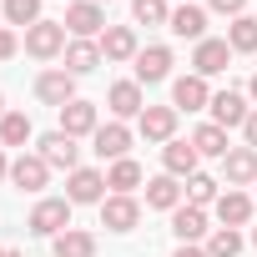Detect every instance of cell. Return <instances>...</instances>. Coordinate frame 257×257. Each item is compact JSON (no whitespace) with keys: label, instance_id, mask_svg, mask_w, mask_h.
<instances>
[{"label":"cell","instance_id":"1","mask_svg":"<svg viewBox=\"0 0 257 257\" xmlns=\"http://www.w3.org/2000/svg\"><path fill=\"white\" fill-rule=\"evenodd\" d=\"M66 202L71 207H86V202H106V177L96 172V167H76L71 177H66Z\"/></svg>","mask_w":257,"mask_h":257},{"label":"cell","instance_id":"2","mask_svg":"<svg viewBox=\"0 0 257 257\" xmlns=\"http://www.w3.org/2000/svg\"><path fill=\"white\" fill-rule=\"evenodd\" d=\"M66 227H71V202H66V197L36 202V212H31V232H36V237H61Z\"/></svg>","mask_w":257,"mask_h":257},{"label":"cell","instance_id":"3","mask_svg":"<svg viewBox=\"0 0 257 257\" xmlns=\"http://www.w3.org/2000/svg\"><path fill=\"white\" fill-rule=\"evenodd\" d=\"M36 147H41V157H46L51 167H61L66 177L81 167V147H76V137H66V132H61V126H56V132H46Z\"/></svg>","mask_w":257,"mask_h":257},{"label":"cell","instance_id":"4","mask_svg":"<svg viewBox=\"0 0 257 257\" xmlns=\"http://www.w3.org/2000/svg\"><path fill=\"white\" fill-rule=\"evenodd\" d=\"M26 51H31L36 61L61 56V51H66V26H61V21H36V26L26 31Z\"/></svg>","mask_w":257,"mask_h":257},{"label":"cell","instance_id":"5","mask_svg":"<svg viewBox=\"0 0 257 257\" xmlns=\"http://www.w3.org/2000/svg\"><path fill=\"white\" fill-rule=\"evenodd\" d=\"M11 182H16V192H41V187L51 182V162H46L41 152H21V157L11 162Z\"/></svg>","mask_w":257,"mask_h":257},{"label":"cell","instance_id":"6","mask_svg":"<svg viewBox=\"0 0 257 257\" xmlns=\"http://www.w3.org/2000/svg\"><path fill=\"white\" fill-rule=\"evenodd\" d=\"M76 41H96L101 36V26H106V16H101V6L96 0H76V6H66V21H61Z\"/></svg>","mask_w":257,"mask_h":257},{"label":"cell","instance_id":"7","mask_svg":"<svg viewBox=\"0 0 257 257\" xmlns=\"http://www.w3.org/2000/svg\"><path fill=\"white\" fill-rule=\"evenodd\" d=\"M36 96H41L46 106H56V111H61V106H71V101H76V76H71L66 66H61V71H41V76H36Z\"/></svg>","mask_w":257,"mask_h":257},{"label":"cell","instance_id":"8","mask_svg":"<svg viewBox=\"0 0 257 257\" xmlns=\"http://www.w3.org/2000/svg\"><path fill=\"white\" fill-rule=\"evenodd\" d=\"M137 222H142V202H137V197H116V192H111V197L101 202V227H106V232H132Z\"/></svg>","mask_w":257,"mask_h":257},{"label":"cell","instance_id":"9","mask_svg":"<svg viewBox=\"0 0 257 257\" xmlns=\"http://www.w3.org/2000/svg\"><path fill=\"white\" fill-rule=\"evenodd\" d=\"M91 142H96L91 152H96L101 162H121L126 152H132V132H126L121 121H106V126H96V137H91Z\"/></svg>","mask_w":257,"mask_h":257},{"label":"cell","instance_id":"10","mask_svg":"<svg viewBox=\"0 0 257 257\" xmlns=\"http://www.w3.org/2000/svg\"><path fill=\"white\" fill-rule=\"evenodd\" d=\"M106 106H111V116H116V121H126V116H142V111H147L142 81H116V86L106 91Z\"/></svg>","mask_w":257,"mask_h":257},{"label":"cell","instance_id":"11","mask_svg":"<svg viewBox=\"0 0 257 257\" xmlns=\"http://www.w3.org/2000/svg\"><path fill=\"white\" fill-rule=\"evenodd\" d=\"M137 121H142V137L147 142H162V147L177 142V106H147Z\"/></svg>","mask_w":257,"mask_h":257},{"label":"cell","instance_id":"12","mask_svg":"<svg viewBox=\"0 0 257 257\" xmlns=\"http://www.w3.org/2000/svg\"><path fill=\"white\" fill-rule=\"evenodd\" d=\"M252 106L237 96V91H217L212 96V126H222V132H232V126H247Z\"/></svg>","mask_w":257,"mask_h":257},{"label":"cell","instance_id":"13","mask_svg":"<svg viewBox=\"0 0 257 257\" xmlns=\"http://www.w3.org/2000/svg\"><path fill=\"white\" fill-rule=\"evenodd\" d=\"M227 61H232V46H227V41H197V51H192V71H197L202 81H207V76H222Z\"/></svg>","mask_w":257,"mask_h":257},{"label":"cell","instance_id":"14","mask_svg":"<svg viewBox=\"0 0 257 257\" xmlns=\"http://www.w3.org/2000/svg\"><path fill=\"white\" fill-rule=\"evenodd\" d=\"M172 76V46H147V51H137V81L142 86H157V81H167Z\"/></svg>","mask_w":257,"mask_h":257},{"label":"cell","instance_id":"15","mask_svg":"<svg viewBox=\"0 0 257 257\" xmlns=\"http://www.w3.org/2000/svg\"><path fill=\"white\" fill-rule=\"evenodd\" d=\"M172 106L177 111H202V106H212V91H207V81L192 71V76H177L172 81Z\"/></svg>","mask_w":257,"mask_h":257},{"label":"cell","instance_id":"16","mask_svg":"<svg viewBox=\"0 0 257 257\" xmlns=\"http://www.w3.org/2000/svg\"><path fill=\"white\" fill-rule=\"evenodd\" d=\"M96 126H101V121H96V106H91V101L76 96L71 106H61V132H66V137H96Z\"/></svg>","mask_w":257,"mask_h":257},{"label":"cell","instance_id":"17","mask_svg":"<svg viewBox=\"0 0 257 257\" xmlns=\"http://www.w3.org/2000/svg\"><path fill=\"white\" fill-rule=\"evenodd\" d=\"M222 177H227V187H247V182H257V152H252V147L227 152V157H222Z\"/></svg>","mask_w":257,"mask_h":257},{"label":"cell","instance_id":"18","mask_svg":"<svg viewBox=\"0 0 257 257\" xmlns=\"http://www.w3.org/2000/svg\"><path fill=\"white\" fill-rule=\"evenodd\" d=\"M137 31L132 26H106V36H101V56L106 61H137Z\"/></svg>","mask_w":257,"mask_h":257},{"label":"cell","instance_id":"19","mask_svg":"<svg viewBox=\"0 0 257 257\" xmlns=\"http://www.w3.org/2000/svg\"><path fill=\"white\" fill-rule=\"evenodd\" d=\"M167 31L182 36V41H207V11H202V6H177Z\"/></svg>","mask_w":257,"mask_h":257},{"label":"cell","instance_id":"20","mask_svg":"<svg viewBox=\"0 0 257 257\" xmlns=\"http://www.w3.org/2000/svg\"><path fill=\"white\" fill-rule=\"evenodd\" d=\"M182 192H187V187H182L177 177L162 172V177L147 182V207H157V212H177V207H182Z\"/></svg>","mask_w":257,"mask_h":257},{"label":"cell","instance_id":"21","mask_svg":"<svg viewBox=\"0 0 257 257\" xmlns=\"http://www.w3.org/2000/svg\"><path fill=\"white\" fill-rule=\"evenodd\" d=\"M217 217H222V227H247V222H252V197L237 192V187H227V192L217 197Z\"/></svg>","mask_w":257,"mask_h":257},{"label":"cell","instance_id":"22","mask_svg":"<svg viewBox=\"0 0 257 257\" xmlns=\"http://www.w3.org/2000/svg\"><path fill=\"white\" fill-rule=\"evenodd\" d=\"M101 61H106V56H101V41H71V46H66V71H71V76H91Z\"/></svg>","mask_w":257,"mask_h":257},{"label":"cell","instance_id":"23","mask_svg":"<svg viewBox=\"0 0 257 257\" xmlns=\"http://www.w3.org/2000/svg\"><path fill=\"white\" fill-rule=\"evenodd\" d=\"M197 162H202V157H197L192 142H167V147H162V167H167V177H192Z\"/></svg>","mask_w":257,"mask_h":257},{"label":"cell","instance_id":"24","mask_svg":"<svg viewBox=\"0 0 257 257\" xmlns=\"http://www.w3.org/2000/svg\"><path fill=\"white\" fill-rule=\"evenodd\" d=\"M172 232H177L182 242H197V237H207V207H192V202H182V207L172 212Z\"/></svg>","mask_w":257,"mask_h":257},{"label":"cell","instance_id":"25","mask_svg":"<svg viewBox=\"0 0 257 257\" xmlns=\"http://www.w3.org/2000/svg\"><path fill=\"white\" fill-rule=\"evenodd\" d=\"M106 187H111L116 197H132V192L142 187V167H137L132 157H121V162H111V172H106Z\"/></svg>","mask_w":257,"mask_h":257},{"label":"cell","instance_id":"26","mask_svg":"<svg viewBox=\"0 0 257 257\" xmlns=\"http://www.w3.org/2000/svg\"><path fill=\"white\" fill-rule=\"evenodd\" d=\"M51 257H96V237L81 232V227H66V232L56 237V252H51Z\"/></svg>","mask_w":257,"mask_h":257},{"label":"cell","instance_id":"27","mask_svg":"<svg viewBox=\"0 0 257 257\" xmlns=\"http://www.w3.org/2000/svg\"><path fill=\"white\" fill-rule=\"evenodd\" d=\"M192 147H197V157H227V132H222V126H197V132H192Z\"/></svg>","mask_w":257,"mask_h":257},{"label":"cell","instance_id":"28","mask_svg":"<svg viewBox=\"0 0 257 257\" xmlns=\"http://www.w3.org/2000/svg\"><path fill=\"white\" fill-rule=\"evenodd\" d=\"M31 142V116L26 111H6L0 116V147H26Z\"/></svg>","mask_w":257,"mask_h":257},{"label":"cell","instance_id":"29","mask_svg":"<svg viewBox=\"0 0 257 257\" xmlns=\"http://www.w3.org/2000/svg\"><path fill=\"white\" fill-rule=\"evenodd\" d=\"M227 46L242 51V56H252V51H257V16H237V21L227 26Z\"/></svg>","mask_w":257,"mask_h":257},{"label":"cell","instance_id":"30","mask_svg":"<svg viewBox=\"0 0 257 257\" xmlns=\"http://www.w3.org/2000/svg\"><path fill=\"white\" fill-rule=\"evenodd\" d=\"M0 16H6L11 26H26L31 31L41 21V0H0Z\"/></svg>","mask_w":257,"mask_h":257},{"label":"cell","instance_id":"31","mask_svg":"<svg viewBox=\"0 0 257 257\" xmlns=\"http://www.w3.org/2000/svg\"><path fill=\"white\" fill-rule=\"evenodd\" d=\"M222 192H217V177H207V172H192L187 177V202L192 207H207V202H217Z\"/></svg>","mask_w":257,"mask_h":257},{"label":"cell","instance_id":"32","mask_svg":"<svg viewBox=\"0 0 257 257\" xmlns=\"http://www.w3.org/2000/svg\"><path fill=\"white\" fill-rule=\"evenodd\" d=\"M132 16L142 26H172V6L167 0H132Z\"/></svg>","mask_w":257,"mask_h":257},{"label":"cell","instance_id":"33","mask_svg":"<svg viewBox=\"0 0 257 257\" xmlns=\"http://www.w3.org/2000/svg\"><path fill=\"white\" fill-rule=\"evenodd\" d=\"M207 252H212V257H237V252H242V232H237V227H217V232L207 237Z\"/></svg>","mask_w":257,"mask_h":257},{"label":"cell","instance_id":"34","mask_svg":"<svg viewBox=\"0 0 257 257\" xmlns=\"http://www.w3.org/2000/svg\"><path fill=\"white\" fill-rule=\"evenodd\" d=\"M207 6H212V11H222V16H232V21H237V16H242V11H247V0H207Z\"/></svg>","mask_w":257,"mask_h":257},{"label":"cell","instance_id":"35","mask_svg":"<svg viewBox=\"0 0 257 257\" xmlns=\"http://www.w3.org/2000/svg\"><path fill=\"white\" fill-rule=\"evenodd\" d=\"M16 46H21V41H16V31L0 26V61H11V56H16Z\"/></svg>","mask_w":257,"mask_h":257},{"label":"cell","instance_id":"36","mask_svg":"<svg viewBox=\"0 0 257 257\" xmlns=\"http://www.w3.org/2000/svg\"><path fill=\"white\" fill-rule=\"evenodd\" d=\"M242 137H247V147L257 152V106H252V116H247V126H242Z\"/></svg>","mask_w":257,"mask_h":257},{"label":"cell","instance_id":"37","mask_svg":"<svg viewBox=\"0 0 257 257\" xmlns=\"http://www.w3.org/2000/svg\"><path fill=\"white\" fill-rule=\"evenodd\" d=\"M177 257H212V252H207V247H197V242H182V247H177Z\"/></svg>","mask_w":257,"mask_h":257},{"label":"cell","instance_id":"38","mask_svg":"<svg viewBox=\"0 0 257 257\" xmlns=\"http://www.w3.org/2000/svg\"><path fill=\"white\" fill-rule=\"evenodd\" d=\"M11 177V162H6V147H0V182H6Z\"/></svg>","mask_w":257,"mask_h":257},{"label":"cell","instance_id":"39","mask_svg":"<svg viewBox=\"0 0 257 257\" xmlns=\"http://www.w3.org/2000/svg\"><path fill=\"white\" fill-rule=\"evenodd\" d=\"M247 96H252V101H257V76H252V81H247Z\"/></svg>","mask_w":257,"mask_h":257},{"label":"cell","instance_id":"40","mask_svg":"<svg viewBox=\"0 0 257 257\" xmlns=\"http://www.w3.org/2000/svg\"><path fill=\"white\" fill-rule=\"evenodd\" d=\"M0 257H21V252H16V247H0Z\"/></svg>","mask_w":257,"mask_h":257},{"label":"cell","instance_id":"41","mask_svg":"<svg viewBox=\"0 0 257 257\" xmlns=\"http://www.w3.org/2000/svg\"><path fill=\"white\" fill-rule=\"evenodd\" d=\"M0 116H6V96H0Z\"/></svg>","mask_w":257,"mask_h":257},{"label":"cell","instance_id":"42","mask_svg":"<svg viewBox=\"0 0 257 257\" xmlns=\"http://www.w3.org/2000/svg\"><path fill=\"white\" fill-rule=\"evenodd\" d=\"M252 247H257V227H252Z\"/></svg>","mask_w":257,"mask_h":257},{"label":"cell","instance_id":"43","mask_svg":"<svg viewBox=\"0 0 257 257\" xmlns=\"http://www.w3.org/2000/svg\"><path fill=\"white\" fill-rule=\"evenodd\" d=\"M96 6H101V0H96Z\"/></svg>","mask_w":257,"mask_h":257}]
</instances>
